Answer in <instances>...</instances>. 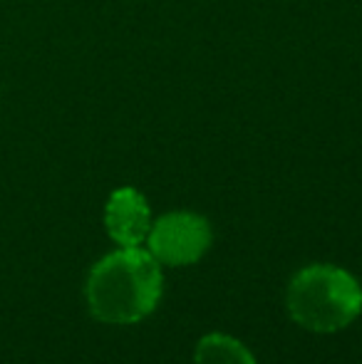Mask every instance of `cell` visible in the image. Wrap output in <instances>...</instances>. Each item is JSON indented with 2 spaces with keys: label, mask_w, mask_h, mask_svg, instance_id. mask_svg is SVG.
<instances>
[{
  "label": "cell",
  "mask_w": 362,
  "mask_h": 364,
  "mask_svg": "<svg viewBox=\"0 0 362 364\" xmlns=\"http://www.w3.org/2000/svg\"><path fill=\"white\" fill-rule=\"evenodd\" d=\"M193 364H256L251 350L223 332H211L196 345Z\"/></svg>",
  "instance_id": "5b68a950"
},
{
  "label": "cell",
  "mask_w": 362,
  "mask_h": 364,
  "mask_svg": "<svg viewBox=\"0 0 362 364\" xmlns=\"http://www.w3.org/2000/svg\"><path fill=\"white\" fill-rule=\"evenodd\" d=\"M149 253L164 265L196 263L211 248V225L191 211H174L156 218L147 235Z\"/></svg>",
  "instance_id": "3957f363"
},
{
  "label": "cell",
  "mask_w": 362,
  "mask_h": 364,
  "mask_svg": "<svg viewBox=\"0 0 362 364\" xmlns=\"http://www.w3.org/2000/svg\"><path fill=\"white\" fill-rule=\"evenodd\" d=\"M290 317L310 332H338L362 310L360 283L338 265H308L288 285Z\"/></svg>",
  "instance_id": "7a4b0ae2"
},
{
  "label": "cell",
  "mask_w": 362,
  "mask_h": 364,
  "mask_svg": "<svg viewBox=\"0 0 362 364\" xmlns=\"http://www.w3.org/2000/svg\"><path fill=\"white\" fill-rule=\"evenodd\" d=\"M161 292V263L139 245L105 255L92 268L87 280L92 315L110 325H132L144 320L159 305Z\"/></svg>",
  "instance_id": "6da1fadb"
},
{
  "label": "cell",
  "mask_w": 362,
  "mask_h": 364,
  "mask_svg": "<svg viewBox=\"0 0 362 364\" xmlns=\"http://www.w3.org/2000/svg\"><path fill=\"white\" fill-rule=\"evenodd\" d=\"M107 233L122 248L142 245L151 230V211L147 198L137 188H117L105 208Z\"/></svg>",
  "instance_id": "277c9868"
}]
</instances>
